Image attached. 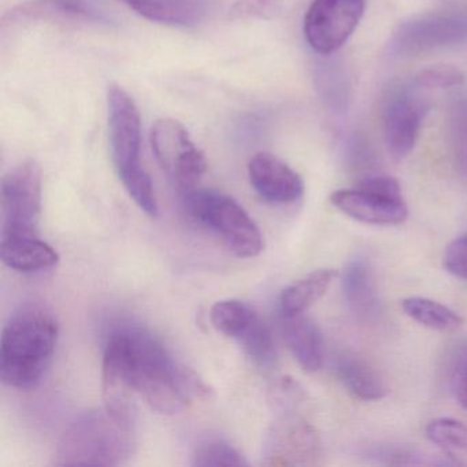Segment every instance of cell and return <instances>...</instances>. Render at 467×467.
Listing matches in <instances>:
<instances>
[{"instance_id": "obj_1", "label": "cell", "mask_w": 467, "mask_h": 467, "mask_svg": "<svg viewBox=\"0 0 467 467\" xmlns=\"http://www.w3.org/2000/svg\"><path fill=\"white\" fill-rule=\"evenodd\" d=\"M136 393L154 411L176 414L210 399L213 390L192 368L174 360L151 332L121 327L109 336L103 354L105 407L116 417L136 422Z\"/></svg>"}, {"instance_id": "obj_2", "label": "cell", "mask_w": 467, "mask_h": 467, "mask_svg": "<svg viewBox=\"0 0 467 467\" xmlns=\"http://www.w3.org/2000/svg\"><path fill=\"white\" fill-rule=\"evenodd\" d=\"M59 325L47 308H21L0 340V379L16 389H32L43 379L58 341Z\"/></svg>"}, {"instance_id": "obj_3", "label": "cell", "mask_w": 467, "mask_h": 467, "mask_svg": "<svg viewBox=\"0 0 467 467\" xmlns=\"http://www.w3.org/2000/svg\"><path fill=\"white\" fill-rule=\"evenodd\" d=\"M135 423L108 409L84 412L62 434L54 463L58 466H119L132 456Z\"/></svg>"}, {"instance_id": "obj_4", "label": "cell", "mask_w": 467, "mask_h": 467, "mask_svg": "<svg viewBox=\"0 0 467 467\" xmlns=\"http://www.w3.org/2000/svg\"><path fill=\"white\" fill-rule=\"evenodd\" d=\"M108 105L111 154L117 173L133 202L150 217H155L157 195L140 162V114L132 98L119 84L109 86Z\"/></svg>"}, {"instance_id": "obj_5", "label": "cell", "mask_w": 467, "mask_h": 467, "mask_svg": "<svg viewBox=\"0 0 467 467\" xmlns=\"http://www.w3.org/2000/svg\"><path fill=\"white\" fill-rule=\"evenodd\" d=\"M185 207L193 220L214 232L237 258H254L264 251L261 229L244 207L215 190L185 191Z\"/></svg>"}, {"instance_id": "obj_6", "label": "cell", "mask_w": 467, "mask_h": 467, "mask_svg": "<svg viewBox=\"0 0 467 467\" xmlns=\"http://www.w3.org/2000/svg\"><path fill=\"white\" fill-rule=\"evenodd\" d=\"M2 236H39L42 169L35 161L13 168L2 180Z\"/></svg>"}, {"instance_id": "obj_7", "label": "cell", "mask_w": 467, "mask_h": 467, "mask_svg": "<svg viewBox=\"0 0 467 467\" xmlns=\"http://www.w3.org/2000/svg\"><path fill=\"white\" fill-rule=\"evenodd\" d=\"M151 146L163 171L182 190L195 188L207 169L203 152L191 140L182 122L161 119L151 128Z\"/></svg>"}, {"instance_id": "obj_8", "label": "cell", "mask_w": 467, "mask_h": 467, "mask_svg": "<svg viewBox=\"0 0 467 467\" xmlns=\"http://www.w3.org/2000/svg\"><path fill=\"white\" fill-rule=\"evenodd\" d=\"M366 0H314L305 17V36L314 51L329 56L346 45L365 13Z\"/></svg>"}, {"instance_id": "obj_9", "label": "cell", "mask_w": 467, "mask_h": 467, "mask_svg": "<svg viewBox=\"0 0 467 467\" xmlns=\"http://www.w3.org/2000/svg\"><path fill=\"white\" fill-rule=\"evenodd\" d=\"M467 40V10L428 13L401 24L393 36V47L401 54H415L447 47Z\"/></svg>"}, {"instance_id": "obj_10", "label": "cell", "mask_w": 467, "mask_h": 467, "mask_svg": "<svg viewBox=\"0 0 467 467\" xmlns=\"http://www.w3.org/2000/svg\"><path fill=\"white\" fill-rule=\"evenodd\" d=\"M329 201L347 217L368 225H399L409 217L403 198L387 195L359 184L349 190L335 191Z\"/></svg>"}, {"instance_id": "obj_11", "label": "cell", "mask_w": 467, "mask_h": 467, "mask_svg": "<svg viewBox=\"0 0 467 467\" xmlns=\"http://www.w3.org/2000/svg\"><path fill=\"white\" fill-rule=\"evenodd\" d=\"M248 177L254 190L269 203H294L305 192L302 177L280 158L267 152H259L251 158Z\"/></svg>"}, {"instance_id": "obj_12", "label": "cell", "mask_w": 467, "mask_h": 467, "mask_svg": "<svg viewBox=\"0 0 467 467\" xmlns=\"http://www.w3.org/2000/svg\"><path fill=\"white\" fill-rule=\"evenodd\" d=\"M422 103L406 92L390 98L384 109V138L388 151L396 160L406 158L417 143L422 125Z\"/></svg>"}, {"instance_id": "obj_13", "label": "cell", "mask_w": 467, "mask_h": 467, "mask_svg": "<svg viewBox=\"0 0 467 467\" xmlns=\"http://www.w3.org/2000/svg\"><path fill=\"white\" fill-rule=\"evenodd\" d=\"M317 437L313 429L302 420H286L273 429L265 450V464L303 463L316 453Z\"/></svg>"}, {"instance_id": "obj_14", "label": "cell", "mask_w": 467, "mask_h": 467, "mask_svg": "<svg viewBox=\"0 0 467 467\" xmlns=\"http://www.w3.org/2000/svg\"><path fill=\"white\" fill-rule=\"evenodd\" d=\"M283 316V332L300 368L307 373H316L324 362V338L321 330L305 313Z\"/></svg>"}, {"instance_id": "obj_15", "label": "cell", "mask_w": 467, "mask_h": 467, "mask_svg": "<svg viewBox=\"0 0 467 467\" xmlns=\"http://www.w3.org/2000/svg\"><path fill=\"white\" fill-rule=\"evenodd\" d=\"M146 20L165 26L192 28L209 13L207 0H121Z\"/></svg>"}, {"instance_id": "obj_16", "label": "cell", "mask_w": 467, "mask_h": 467, "mask_svg": "<svg viewBox=\"0 0 467 467\" xmlns=\"http://www.w3.org/2000/svg\"><path fill=\"white\" fill-rule=\"evenodd\" d=\"M2 261L12 270L20 273H39L58 265L59 255L39 236H2Z\"/></svg>"}, {"instance_id": "obj_17", "label": "cell", "mask_w": 467, "mask_h": 467, "mask_svg": "<svg viewBox=\"0 0 467 467\" xmlns=\"http://www.w3.org/2000/svg\"><path fill=\"white\" fill-rule=\"evenodd\" d=\"M343 291L351 310L368 318L379 306L373 269L365 259H354L347 265L343 275Z\"/></svg>"}, {"instance_id": "obj_18", "label": "cell", "mask_w": 467, "mask_h": 467, "mask_svg": "<svg viewBox=\"0 0 467 467\" xmlns=\"http://www.w3.org/2000/svg\"><path fill=\"white\" fill-rule=\"evenodd\" d=\"M337 277L338 273L336 270L321 269L286 286L280 297L281 314L292 316L306 313V310L327 294Z\"/></svg>"}, {"instance_id": "obj_19", "label": "cell", "mask_w": 467, "mask_h": 467, "mask_svg": "<svg viewBox=\"0 0 467 467\" xmlns=\"http://www.w3.org/2000/svg\"><path fill=\"white\" fill-rule=\"evenodd\" d=\"M338 376L348 392L360 400H381L388 393L387 384L379 371L358 358H344L338 365Z\"/></svg>"}, {"instance_id": "obj_20", "label": "cell", "mask_w": 467, "mask_h": 467, "mask_svg": "<svg viewBox=\"0 0 467 467\" xmlns=\"http://www.w3.org/2000/svg\"><path fill=\"white\" fill-rule=\"evenodd\" d=\"M401 308L410 318L431 330L455 332L463 324V319L455 311L426 297H407L401 300Z\"/></svg>"}, {"instance_id": "obj_21", "label": "cell", "mask_w": 467, "mask_h": 467, "mask_svg": "<svg viewBox=\"0 0 467 467\" xmlns=\"http://www.w3.org/2000/svg\"><path fill=\"white\" fill-rule=\"evenodd\" d=\"M258 318V313L250 305L236 299L221 300L210 311L213 327L234 340Z\"/></svg>"}, {"instance_id": "obj_22", "label": "cell", "mask_w": 467, "mask_h": 467, "mask_svg": "<svg viewBox=\"0 0 467 467\" xmlns=\"http://www.w3.org/2000/svg\"><path fill=\"white\" fill-rule=\"evenodd\" d=\"M236 341L256 365L270 366L275 362V340L261 317Z\"/></svg>"}, {"instance_id": "obj_23", "label": "cell", "mask_w": 467, "mask_h": 467, "mask_svg": "<svg viewBox=\"0 0 467 467\" xmlns=\"http://www.w3.org/2000/svg\"><path fill=\"white\" fill-rule=\"evenodd\" d=\"M192 466H248L243 453L223 440H209L202 442L192 453Z\"/></svg>"}, {"instance_id": "obj_24", "label": "cell", "mask_w": 467, "mask_h": 467, "mask_svg": "<svg viewBox=\"0 0 467 467\" xmlns=\"http://www.w3.org/2000/svg\"><path fill=\"white\" fill-rule=\"evenodd\" d=\"M426 437L447 452L467 448V426L455 418H434L426 426Z\"/></svg>"}, {"instance_id": "obj_25", "label": "cell", "mask_w": 467, "mask_h": 467, "mask_svg": "<svg viewBox=\"0 0 467 467\" xmlns=\"http://www.w3.org/2000/svg\"><path fill=\"white\" fill-rule=\"evenodd\" d=\"M414 83L420 88H455L464 83V75L453 65H433L420 70Z\"/></svg>"}, {"instance_id": "obj_26", "label": "cell", "mask_w": 467, "mask_h": 467, "mask_svg": "<svg viewBox=\"0 0 467 467\" xmlns=\"http://www.w3.org/2000/svg\"><path fill=\"white\" fill-rule=\"evenodd\" d=\"M283 10V0H237L229 16L232 20H272Z\"/></svg>"}, {"instance_id": "obj_27", "label": "cell", "mask_w": 467, "mask_h": 467, "mask_svg": "<svg viewBox=\"0 0 467 467\" xmlns=\"http://www.w3.org/2000/svg\"><path fill=\"white\" fill-rule=\"evenodd\" d=\"M444 267L455 277L467 280V232L448 245L444 254Z\"/></svg>"}, {"instance_id": "obj_28", "label": "cell", "mask_w": 467, "mask_h": 467, "mask_svg": "<svg viewBox=\"0 0 467 467\" xmlns=\"http://www.w3.org/2000/svg\"><path fill=\"white\" fill-rule=\"evenodd\" d=\"M47 4L57 5L65 12L76 17L91 18L95 21H108L106 16L98 10L97 5L92 0H45Z\"/></svg>"}, {"instance_id": "obj_29", "label": "cell", "mask_w": 467, "mask_h": 467, "mask_svg": "<svg viewBox=\"0 0 467 467\" xmlns=\"http://www.w3.org/2000/svg\"><path fill=\"white\" fill-rule=\"evenodd\" d=\"M456 398L461 406L467 410V365L459 377L458 385H456Z\"/></svg>"}]
</instances>
